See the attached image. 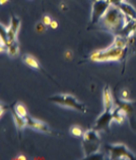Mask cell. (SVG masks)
I'll return each mask as SVG.
<instances>
[{
  "mask_svg": "<svg viewBox=\"0 0 136 160\" xmlns=\"http://www.w3.org/2000/svg\"><path fill=\"white\" fill-rule=\"evenodd\" d=\"M129 19L130 18L126 17L117 6L112 4L100 21L99 25L104 30H107L109 32L118 35L126 26Z\"/></svg>",
  "mask_w": 136,
  "mask_h": 160,
  "instance_id": "1",
  "label": "cell"
},
{
  "mask_svg": "<svg viewBox=\"0 0 136 160\" xmlns=\"http://www.w3.org/2000/svg\"><path fill=\"white\" fill-rule=\"evenodd\" d=\"M102 139L99 135V131L96 128H89L82 135V148L85 158H89L91 155L99 153L102 145Z\"/></svg>",
  "mask_w": 136,
  "mask_h": 160,
  "instance_id": "2",
  "label": "cell"
},
{
  "mask_svg": "<svg viewBox=\"0 0 136 160\" xmlns=\"http://www.w3.org/2000/svg\"><path fill=\"white\" fill-rule=\"evenodd\" d=\"M126 48H119L114 45L103 50H98L94 52L89 57V59L96 62H106V61H117L122 59L125 53Z\"/></svg>",
  "mask_w": 136,
  "mask_h": 160,
  "instance_id": "3",
  "label": "cell"
},
{
  "mask_svg": "<svg viewBox=\"0 0 136 160\" xmlns=\"http://www.w3.org/2000/svg\"><path fill=\"white\" fill-rule=\"evenodd\" d=\"M49 100L52 101L53 103L60 105V106L75 109L77 111H80L82 113L87 112V107L83 103L79 102L74 96L70 94H57L49 97Z\"/></svg>",
  "mask_w": 136,
  "mask_h": 160,
  "instance_id": "4",
  "label": "cell"
},
{
  "mask_svg": "<svg viewBox=\"0 0 136 160\" xmlns=\"http://www.w3.org/2000/svg\"><path fill=\"white\" fill-rule=\"evenodd\" d=\"M109 152V156H110L111 160H134L136 159V156L132 153L130 149H128V147L124 144H110V145H106L105 147Z\"/></svg>",
  "mask_w": 136,
  "mask_h": 160,
  "instance_id": "5",
  "label": "cell"
},
{
  "mask_svg": "<svg viewBox=\"0 0 136 160\" xmlns=\"http://www.w3.org/2000/svg\"><path fill=\"white\" fill-rule=\"evenodd\" d=\"M112 5L110 0H94L91 11V25L99 24L102 18L107 12L109 7Z\"/></svg>",
  "mask_w": 136,
  "mask_h": 160,
  "instance_id": "6",
  "label": "cell"
},
{
  "mask_svg": "<svg viewBox=\"0 0 136 160\" xmlns=\"http://www.w3.org/2000/svg\"><path fill=\"white\" fill-rule=\"evenodd\" d=\"M114 111V110H113ZM113 111H105L101 114L98 118H96L94 128L96 131H110V124L113 122Z\"/></svg>",
  "mask_w": 136,
  "mask_h": 160,
  "instance_id": "7",
  "label": "cell"
},
{
  "mask_svg": "<svg viewBox=\"0 0 136 160\" xmlns=\"http://www.w3.org/2000/svg\"><path fill=\"white\" fill-rule=\"evenodd\" d=\"M19 27H21V19H19L16 15L12 14L11 15L10 25H9L8 28H6L7 37H8V45L10 44V43H12V42L17 40L16 37H17V34H18Z\"/></svg>",
  "mask_w": 136,
  "mask_h": 160,
  "instance_id": "8",
  "label": "cell"
},
{
  "mask_svg": "<svg viewBox=\"0 0 136 160\" xmlns=\"http://www.w3.org/2000/svg\"><path fill=\"white\" fill-rule=\"evenodd\" d=\"M26 126L30 128H33V130H36V131L42 132H46V134H51L52 132L51 128H49L48 124L41 122V120L33 118L29 115L26 118Z\"/></svg>",
  "mask_w": 136,
  "mask_h": 160,
  "instance_id": "9",
  "label": "cell"
},
{
  "mask_svg": "<svg viewBox=\"0 0 136 160\" xmlns=\"http://www.w3.org/2000/svg\"><path fill=\"white\" fill-rule=\"evenodd\" d=\"M116 6H117L126 17L130 18L132 19H136V9L130 4V3H128L125 0H122V1L118 2L117 4H116Z\"/></svg>",
  "mask_w": 136,
  "mask_h": 160,
  "instance_id": "10",
  "label": "cell"
},
{
  "mask_svg": "<svg viewBox=\"0 0 136 160\" xmlns=\"http://www.w3.org/2000/svg\"><path fill=\"white\" fill-rule=\"evenodd\" d=\"M103 101H104V108L105 111H113L114 110V100L111 94L109 86H105L103 91Z\"/></svg>",
  "mask_w": 136,
  "mask_h": 160,
  "instance_id": "11",
  "label": "cell"
},
{
  "mask_svg": "<svg viewBox=\"0 0 136 160\" xmlns=\"http://www.w3.org/2000/svg\"><path fill=\"white\" fill-rule=\"evenodd\" d=\"M126 112L123 110L121 107H117L114 109V111H113V122H116L118 123H123L124 120L126 118Z\"/></svg>",
  "mask_w": 136,
  "mask_h": 160,
  "instance_id": "12",
  "label": "cell"
},
{
  "mask_svg": "<svg viewBox=\"0 0 136 160\" xmlns=\"http://www.w3.org/2000/svg\"><path fill=\"white\" fill-rule=\"evenodd\" d=\"M22 61H24L28 66H30V68H35V69H41V65L38 62V60L34 56L30 55V54H25V55H22Z\"/></svg>",
  "mask_w": 136,
  "mask_h": 160,
  "instance_id": "13",
  "label": "cell"
},
{
  "mask_svg": "<svg viewBox=\"0 0 136 160\" xmlns=\"http://www.w3.org/2000/svg\"><path fill=\"white\" fill-rule=\"evenodd\" d=\"M12 116H13V120H14V123H15V127L18 131H21L24 130V128L26 126V118H22V116L18 115L16 112L14 110L12 111Z\"/></svg>",
  "mask_w": 136,
  "mask_h": 160,
  "instance_id": "14",
  "label": "cell"
},
{
  "mask_svg": "<svg viewBox=\"0 0 136 160\" xmlns=\"http://www.w3.org/2000/svg\"><path fill=\"white\" fill-rule=\"evenodd\" d=\"M6 52L10 57H16L19 54V45H18L17 40L12 42V43H10V44L7 46Z\"/></svg>",
  "mask_w": 136,
  "mask_h": 160,
  "instance_id": "15",
  "label": "cell"
},
{
  "mask_svg": "<svg viewBox=\"0 0 136 160\" xmlns=\"http://www.w3.org/2000/svg\"><path fill=\"white\" fill-rule=\"evenodd\" d=\"M14 111L16 112L18 115L22 116V118H26V116H28V110H26V106L22 103H17L15 105Z\"/></svg>",
  "mask_w": 136,
  "mask_h": 160,
  "instance_id": "16",
  "label": "cell"
},
{
  "mask_svg": "<svg viewBox=\"0 0 136 160\" xmlns=\"http://www.w3.org/2000/svg\"><path fill=\"white\" fill-rule=\"evenodd\" d=\"M120 100L125 101V102H129V101H131L130 92L128 91L127 89H123L121 93H120Z\"/></svg>",
  "mask_w": 136,
  "mask_h": 160,
  "instance_id": "17",
  "label": "cell"
},
{
  "mask_svg": "<svg viewBox=\"0 0 136 160\" xmlns=\"http://www.w3.org/2000/svg\"><path fill=\"white\" fill-rule=\"evenodd\" d=\"M70 132L71 134L74 136V137H82L83 135V131L81 130V128L80 127H77V126H73L71 127L70 128Z\"/></svg>",
  "mask_w": 136,
  "mask_h": 160,
  "instance_id": "18",
  "label": "cell"
},
{
  "mask_svg": "<svg viewBox=\"0 0 136 160\" xmlns=\"http://www.w3.org/2000/svg\"><path fill=\"white\" fill-rule=\"evenodd\" d=\"M46 30H47V26H46L44 22H38L36 25V32L39 33V34H43L46 32Z\"/></svg>",
  "mask_w": 136,
  "mask_h": 160,
  "instance_id": "19",
  "label": "cell"
},
{
  "mask_svg": "<svg viewBox=\"0 0 136 160\" xmlns=\"http://www.w3.org/2000/svg\"><path fill=\"white\" fill-rule=\"evenodd\" d=\"M53 21V19L49 17V15H44V17H43V19H42V22H44V24L46 25V26H50V24H51V22Z\"/></svg>",
  "mask_w": 136,
  "mask_h": 160,
  "instance_id": "20",
  "label": "cell"
},
{
  "mask_svg": "<svg viewBox=\"0 0 136 160\" xmlns=\"http://www.w3.org/2000/svg\"><path fill=\"white\" fill-rule=\"evenodd\" d=\"M50 28H51V29H54V30H55V29H57L58 28V22L57 21H55V19H53V21L51 22V24H50Z\"/></svg>",
  "mask_w": 136,
  "mask_h": 160,
  "instance_id": "21",
  "label": "cell"
},
{
  "mask_svg": "<svg viewBox=\"0 0 136 160\" xmlns=\"http://www.w3.org/2000/svg\"><path fill=\"white\" fill-rule=\"evenodd\" d=\"M64 55H65V58H66V59H72V52H71V51H69V50H68V51H66V52H65Z\"/></svg>",
  "mask_w": 136,
  "mask_h": 160,
  "instance_id": "22",
  "label": "cell"
},
{
  "mask_svg": "<svg viewBox=\"0 0 136 160\" xmlns=\"http://www.w3.org/2000/svg\"><path fill=\"white\" fill-rule=\"evenodd\" d=\"M15 159H22V160H26V157L25 155H18L17 157L15 158Z\"/></svg>",
  "mask_w": 136,
  "mask_h": 160,
  "instance_id": "23",
  "label": "cell"
},
{
  "mask_svg": "<svg viewBox=\"0 0 136 160\" xmlns=\"http://www.w3.org/2000/svg\"><path fill=\"white\" fill-rule=\"evenodd\" d=\"M8 2V0H0V4L3 5V4H5V3Z\"/></svg>",
  "mask_w": 136,
  "mask_h": 160,
  "instance_id": "24",
  "label": "cell"
},
{
  "mask_svg": "<svg viewBox=\"0 0 136 160\" xmlns=\"http://www.w3.org/2000/svg\"><path fill=\"white\" fill-rule=\"evenodd\" d=\"M121 1H122V0H121Z\"/></svg>",
  "mask_w": 136,
  "mask_h": 160,
  "instance_id": "25",
  "label": "cell"
}]
</instances>
